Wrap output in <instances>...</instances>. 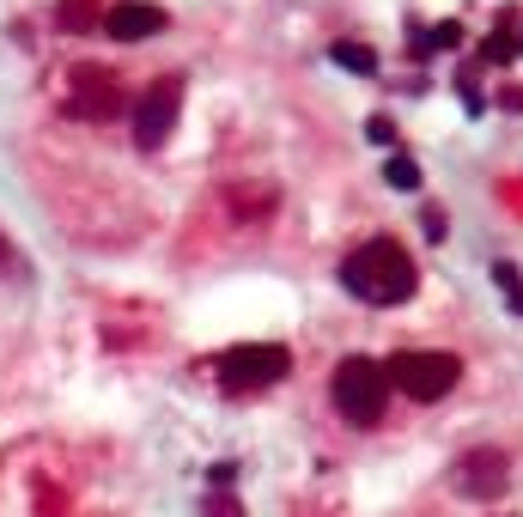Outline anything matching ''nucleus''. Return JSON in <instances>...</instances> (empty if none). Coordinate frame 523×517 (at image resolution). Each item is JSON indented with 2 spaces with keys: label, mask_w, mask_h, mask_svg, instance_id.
<instances>
[{
  "label": "nucleus",
  "mask_w": 523,
  "mask_h": 517,
  "mask_svg": "<svg viewBox=\"0 0 523 517\" xmlns=\"http://www.w3.org/2000/svg\"><path fill=\"white\" fill-rule=\"evenodd\" d=\"M177 116H183V80H177V73H165V80H153V86L140 92V104H134V146H140V153L165 146L171 128H177Z\"/></svg>",
  "instance_id": "39448f33"
},
{
  "label": "nucleus",
  "mask_w": 523,
  "mask_h": 517,
  "mask_svg": "<svg viewBox=\"0 0 523 517\" xmlns=\"http://www.w3.org/2000/svg\"><path fill=\"white\" fill-rule=\"evenodd\" d=\"M365 134L378 140V146H396V122H390V116H371V122H365Z\"/></svg>",
  "instance_id": "a211bd4d"
},
{
  "label": "nucleus",
  "mask_w": 523,
  "mask_h": 517,
  "mask_svg": "<svg viewBox=\"0 0 523 517\" xmlns=\"http://www.w3.org/2000/svg\"><path fill=\"white\" fill-rule=\"evenodd\" d=\"M499 104H505V110H523V86H505V92H499Z\"/></svg>",
  "instance_id": "6ab92c4d"
},
{
  "label": "nucleus",
  "mask_w": 523,
  "mask_h": 517,
  "mask_svg": "<svg viewBox=\"0 0 523 517\" xmlns=\"http://www.w3.org/2000/svg\"><path fill=\"white\" fill-rule=\"evenodd\" d=\"M493 280H499V286H505V305H511V311H517V317H523V274H517V268H511V262H493Z\"/></svg>",
  "instance_id": "ddd939ff"
},
{
  "label": "nucleus",
  "mask_w": 523,
  "mask_h": 517,
  "mask_svg": "<svg viewBox=\"0 0 523 517\" xmlns=\"http://www.w3.org/2000/svg\"><path fill=\"white\" fill-rule=\"evenodd\" d=\"M420 232H426V238H444V232H451V219H444V207H420Z\"/></svg>",
  "instance_id": "f3484780"
},
{
  "label": "nucleus",
  "mask_w": 523,
  "mask_h": 517,
  "mask_svg": "<svg viewBox=\"0 0 523 517\" xmlns=\"http://www.w3.org/2000/svg\"><path fill=\"white\" fill-rule=\"evenodd\" d=\"M219 390H232V396H250V390H268L292 372V353L280 341H244V347H226L219 353Z\"/></svg>",
  "instance_id": "7ed1b4c3"
},
{
  "label": "nucleus",
  "mask_w": 523,
  "mask_h": 517,
  "mask_svg": "<svg viewBox=\"0 0 523 517\" xmlns=\"http://www.w3.org/2000/svg\"><path fill=\"white\" fill-rule=\"evenodd\" d=\"M207 517H244V505L232 499V493H207V505H201Z\"/></svg>",
  "instance_id": "dca6fc26"
},
{
  "label": "nucleus",
  "mask_w": 523,
  "mask_h": 517,
  "mask_svg": "<svg viewBox=\"0 0 523 517\" xmlns=\"http://www.w3.org/2000/svg\"><path fill=\"white\" fill-rule=\"evenodd\" d=\"M451 481H457L463 499H493V493H505V457L499 451H469L451 469Z\"/></svg>",
  "instance_id": "6e6552de"
},
{
  "label": "nucleus",
  "mask_w": 523,
  "mask_h": 517,
  "mask_svg": "<svg viewBox=\"0 0 523 517\" xmlns=\"http://www.w3.org/2000/svg\"><path fill=\"white\" fill-rule=\"evenodd\" d=\"M329 396H335L341 420H353V426H378V420H384V402H390V372H384L378 359L353 353V359L335 365Z\"/></svg>",
  "instance_id": "f03ea898"
},
{
  "label": "nucleus",
  "mask_w": 523,
  "mask_h": 517,
  "mask_svg": "<svg viewBox=\"0 0 523 517\" xmlns=\"http://www.w3.org/2000/svg\"><path fill=\"white\" fill-rule=\"evenodd\" d=\"M226 201H232V213H238V219H268L280 195H274L268 183H244V189H232Z\"/></svg>",
  "instance_id": "1a4fd4ad"
},
{
  "label": "nucleus",
  "mask_w": 523,
  "mask_h": 517,
  "mask_svg": "<svg viewBox=\"0 0 523 517\" xmlns=\"http://www.w3.org/2000/svg\"><path fill=\"white\" fill-rule=\"evenodd\" d=\"M384 372H390V390H402L414 402H444L457 390L463 365H457V353H396Z\"/></svg>",
  "instance_id": "20e7f679"
},
{
  "label": "nucleus",
  "mask_w": 523,
  "mask_h": 517,
  "mask_svg": "<svg viewBox=\"0 0 523 517\" xmlns=\"http://www.w3.org/2000/svg\"><path fill=\"white\" fill-rule=\"evenodd\" d=\"M171 19L165 7H153V0H116V7H104V31L116 43H140V37H159Z\"/></svg>",
  "instance_id": "0eeeda50"
},
{
  "label": "nucleus",
  "mask_w": 523,
  "mask_h": 517,
  "mask_svg": "<svg viewBox=\"0 0 523 517\" xmlns=\"http://www.w3.org/2000/svg\"><path fill=\"white\" fill-rule=\"evenodd\" d=\"M341 286L365 305H408L420 292V268L408 262V250L396 238H371L341 262Z\"/></svg>",
  "instance_id": "f257e3e1"
},
{
  "label": "nucleus",
  "mask_w": 523,
  "mask_h": 517,
  "mask_svg": "<svg viewBox=\"0 0 523 517\" xmlns=\"http://www.w3.org/2000/svg\"><path fill=\"white\" fill-rule=\"evenodd\" d=\"M31 268H25V256H19V244L0 232V280H25Z\"/></svg>",
  "instance_id": "4468645a"
},
{
  "label": "nucleus",
  "mask_w": 523,
  "mask_h": 517,
  "mask_svg": "<svg viewBox=\"0 0 523 517\" xmlns=\"http://www.w3.org/2000/svg\"><path fill=\"white\" fill-rule=\"evenodd\" d=\"M517 55H523V31H517Z\"/></svg>",
  "instance_id": "aec40b11"
},
{
  "label": "nucleus",
  "mask_w": 523,
  "mask_h": 517,
  "mask_svg": "<svg viewBox=\"0 0 523 517\" xmlns=\"http://www.w3.org/2000/svg\"><path fill=\"white\" fill-rule=\"evenodd\" d=\"M67 116H80V122H110V116H122L116 73H110V67H73V80H67Z\"/></svg>",
  "instance_id": "423d86ee"
},
{
  "label": "nucleus",
  "mask_w": 523,
  "mask_h": 517,
  "mask_svg": "<svg viewBox=\"0 0 523 517\" xmlns=\"http://www.w3.org/2000/svg\"><path fill=\"white\" fill-rule=\"evenodd\" d=\"M55 25L61 31H92V25H104V7H98V0H61Z\"/></svg>",
  "instance_id": "9d476101"
},
{
  "label": "nucleus",
  "mask_w": 523,
  "mask_h": 517,
  "mask_svg": "<svg viewBox=\"0 0 523 517\" xmlns=\"http://www.w3.org/2000/svg\"><path fill=\"white\" fill-rule=\"evenodd\" d=\"M329 61H335V67H347V73H378V55H371L365 43H335V49H329Z\"/></svg>",
  "instance_id": "9b49d317"
},
{
  "label": "nucleus",
  "mask_w": 523,
  "mask_h": 517,
  "mask_svg": "<svg viewBox=\"0 0 523 517\" xmlns=\"http://www.w3.org/2000/svg\"><path fill=\"white\" fill-rule=\"evenodd\" d=\"M384 183H390V189H420V165H414L408 153H390V159H384Z\"/></svg>",
  "instance_id": "f8f14e48"
},
{
  "label": "nucleus",
  "mask_w": 523,
  "mask_h": 517,
  "mask_svg": "<svg viewBox=\"0 0 523 517\" xmlns=\"http://www.w3.org/2000/svg\"><path fill=\"white\" fill-rule=\"evenodd\" d=\"M414 43H426V49H457V43H463V25H451V19H444L432 37H414Z\"/></svg>",
  "instance_id": "2eb2a0df"
}]
</instances>
